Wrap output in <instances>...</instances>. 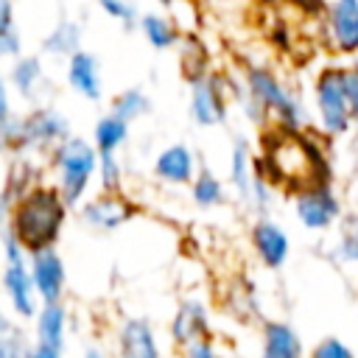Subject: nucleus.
Segmentation results:
<instances>
[{
	"instance_id": "nucleus-1",
	"label": "nucleus",
	"mask_w": 358,
	"mask_h": 358,
	"mask_svg": "<svg viewBox=\"0 0 358 358\" xmlns=\"http://www.w3.org/2000/svg\"><path fill=\"white\" fill-rule=\"evenodd\" d=\"M255 165L271 187H285L291 193L310 185H333V165L322 143L302 131L280 129L263 137V154L255 157Z\"/></svg>"
},
{
	"instance_id": "nucleus-2",
	"label": "nucleus",
	"mask_w": 358,
	"mask_h": 358,
	"mask_svg": "<svg viewBox=\"0 0 358 358\" xmlns=\"http://www.w3.org/2000/svg\"><path fill=\"white\" fill-rule=\"evenodd\" d=\"M67 201L53 182H36L25 190L8 210L6 232L25 249V255H36L45 249H56L67 224Z\"/></svg>"
},
{
	"instance_id": "nucleus-3",
	"label": "nucleus",
	"mask_w": 358,
	"mask_h": 358,
	"mask_svg": "<svg viewBox=\"0 0 358 358\" xmlns=\"http://www.w3.org/2000/svg\"><path fill=\"white\" fill-rule=\"evenodd\" d=\"M243 90L246 95L266 112V117L280 126V129H291V131H302L310 120L308 106L302 101V95L296 90H291L271 67L263 64H249L243 70Z\"/></svg>"
},
{
	"instance_id": "nucleus-4",
	"label": "nucleus",
	"mask_w": 358,
	"mask_h": 358,
	"mask_svg": "<svg viewBox=\"0 0 358 358\" xmlns=\"http://www.w3.org/2000/svg\"><path fill=\"white\" fill-rule=\"evenodd\" d=\"M50 168L56 171V187L64 196L67 207L78 210L87 199V190L98 173V151L92 145V140L81 137V134H70L64 137L50 154Z\"/></svg>"
},
{
	"instance_id": "nucleus-5",
	"label": "nucleus",
	"mask_w": 358,
	"mask_h": 358,
	"mask_svg": "<svg viewBox=\"0 0 358 358\" xmlns=\"http://www.w3.org/2000/svg\"><path fill=\"white\" fill-rule=\"evenodd\" d=\"M313 112H316V123H319L322 134L330 140L347 137L355 129L352 115H350V103H347V92H344V67L327 64L316 73V78H313Z\"/></svg>"
},
{
	"instance_id": "nucleus-6",
	"label": "nucleus",
	"mask_w": 358,
	"mask_h": 358,
	"mask_svg": "<svg viewBox=\"0 0 358 358\" xmlns=\"http://www.w3.org/2000/svg\"><path fill=\"white\" fill-rule=\"evenodd\" d=\"M0 243H3V271H0V285H3V294L8 299V308L14 316L20 319H36L42 302L36 296V288H34V277H31V260L25 255V249L8 235L3 232L0 235Z\"/></svg>"
},
{
	"instance_id": "nucleus-7",
	"label": "nucleus",
	"mask_w": 358,
	"mask_h": 358,
	"mask_svg": "<svg viewBox=\"0 0 358 358\" xmlns=\"http://www.w3.org/2000/svg\"><path fill=\"white\" fill-rule=\"evenodd\" d=\"M232 98H235V81L218 70L207 73L204 78L190 84V101H187L190 120L201 129L221 126L229 117Z\"/></svg>"
},
{
	"instance_id": "nucleus-8",
	"label": "nucleus",
	"mask_w": 358,
	"mask_h": 358,
	"mask_svg": "<svg viewBox=\"0 0 358 358\" xmlns=\"http://www.w3.org/2000/svg\"><path fill=\"white\" fill-rule=\"evenodd\" d=\"M294 215L310 232L330 229L341 215V199L333 185H310L294 193Z\"/></svg>"
},
{
	"instance_id": "nucleus-9",
	"label": "nucleus",
	"mask_w": 358,
	"mask_h": 358,
	"mask_svg": "<svg viewBox=\"0 0 358 358\" xmlns=\"http://www.w3.org/2000/svg\"><path fill=\"white\" fill-rule=\"evenodd\" d=\"M78 215L84 227L95 232H115L123 224L134 221L140 215V207L126 193H98L92 199H84V204L78 207Z\"/></svg>"
},
{
	"instance_id": "nucleus-10",
	"label": "nucleus",
	"mask_w": 358,
	"mask_h": 358,
	"mask_svg": "<svg viewBox=\"0 0 358 358\" xmlns=\"http://www.w3.org/2000/svg\"><path fill=\"white\" fill-rule=\"evenodd\" d=\"M67 344V308L64 302H45L34 319V341L28 358H64Z\"/></svg>"
},
{
	"instance_id": "nucleus-11",
	"label": "nucleus",
	"mask_w": 358,
	"mask_h": 358,
	"mask_svg": "<svg viewBox=\"0 0 358 358\" xmlns=\"http://www.w3.org/2000/svg\"><path fill=\"white\" fill-rule=\"evenodd\" d=\"M324 34L338 56H358V0H330L324 8Z\"/></svg>"
},
{
	"instance_id": "nucleus-12",
	"label": "nucleus",
	"mask_w": 358,
	"mask_h": 358,
	"mask_svg": "<svg viewBox=\"0 0 358 358\" xmlns=\"http://www.w3.org/2000/svg\"><path fill=\"white\" fill-rule=\"evenodd\" d=\"M249 243H252V252L257 255V260L268 268V271H277L285 266L288 255H291V241H288V232L271 221L268 215H257L252 229H249Z\"/></svg>"
},
{
	"instance_id": "nucleus-13",
	"label": "nucleus",
	"mask_w": 358,
	"mask_h": 358,
	"mask_svg": "<svg viewBox=\"0 0 358 358\" xmlns=\"http://www.w3.org/2000/svg\"><path fill=\"white\" fill-rule=\"evenodd\" d=\"M31 260V277H34V288L39 302H62L64 299V288H67V268L64 260L59 255V249H45L28 257Z\"/></svg>"
},
{
	"instance_id": "nucleus-14",
	"label": "nucleus",
	"mask_w": 358,
	"mask_h": 358,
	"mask_svg": "<svg viewBox=\"0 0 358 358\" xmlns=\"http://www.w3.org/2000/svg\"><path fill=\"white\" fill-rule=\"evenodd\" d=\"M64 78H67V87L84 98V101H101L103 95V67H101V59L81 48L76 50L67 64H64Z\"/></svg>"
},
{
	"instance_id": "nucleus-15",
	"label": "nucleus",
	"mask_w": 358,
	"mask_h": 358,
	"mask_svg": "<svg viewBox=\"0 0 358 358\" xmlns=\"http://www.w3.org/2000/svg\"><path fill=\"white\" fill-rule=\"evenodd\" d=\"M210 310L199 299H185L179 302L173 319H171V341L179 350H187L199 341H210Z\"/></svg>"
},
{
	"instance_id": "nucleus-16",
	"label": "nucleus",
	"mask_w": 358,
	"mask_h": 358,
	"mask_svg": "<svg viewBox=\"0 0 358 358\" xmlns=\"http://www.w3.org/2000/svg\"><path fill=\"white\" fill-rule=\"evenodd\" d=\"M199 173V165H196V151L185 143H173V145H165L157 157H154V176L165 185H176V187H190L193 179Z\"/></svg>"
},
{
	"instance_id": "nucleus-17",
	"label": "nucleus",
	"mask_w": 358,
	"mask_h": 358,
	"mask_svg": "<svg viewBox=\"0 0 358 358\" xmlns=\"http://www.w3.org/2000/svg\"><path fill=\"white\" fill-rule=\"evenodd\" d=\"M117 355L120 358H162L154 324L143 316H129L117 327Z\"/></svg>"
},
{
	"instance_id": "nucleus-18",
	"label": "nucleus",
	"mask_w": 358,
	"mask_h": 358,
	"mask_svg": "<svg viewBox=\"0 0 358 358\" xmlns=\"http://www.w3.org/2000/svg\"><path fill=\"white\" fill-rule=\"evenodd\" d=\"M260 358H305L302 336L280 319L263 322L260 330Z\"/></svg>"
},
{
	"instance_id": "nucleus-19",
	"label": "nucleus",
	"mask_w": 358,
	"mask_h": 358,
	"mask_svg": "<svg viewBox=\"0 0 358 358\" xmlns=\"http://www.w3.org/2000/svg\"><path fill=\"white\" fill-rule=\"evenodd\" d=\"M137 31L154 50H173V48H179V42L185 36V31L176 25V20L162 11H143L137 20Z\"/></svg>"
},
{
	"instance_id": "nucleus-20",
	"label": "nucleus",
	"mask_w": 358,
	"mask_h": 358,
	"mask_svg": "<svg viewBox=\"0 0 358 358\" xmlns=\"http://www.w3.org/2000/svg\"><path fill=\"white\" fill-rule=\"evenodd\" d=\"M8 87L20 95V98H36L39 90L45 87V62L42 56L36 53H22L11 62V70H8Z\"/></svg>"
},
{
	"instance_id": "nucleus-21",
	"label": "nucleus",
	"mask_w": 358,
	"mask_h": 358,
	"mask_svg": "<svg viewBox=\"0 0 358 358\" xmlns=\"http://www.w3.org/2000/svg\"><path fill=\"white\" fill-rule=\"evenodd\" d=\"M81 39H84V28L76 20H59L45 36H42V53L50 59H70L76 50H81Z\"/></svg>"
},
{
	"instance_id": "nucleus-22",
	"label": "nucleus",
	"mask_w": 358,
	"mask_h": 358,
	"mask_svg": "<svg viewBox=\"0 0 358 358\" xmlns=\"http://www.w3.org/2000/svg\"><path fill=\"white\" fill-rule=\"evenodd\" d=\"M229 185L243 201H249L255 187V154L243 137H238L229 151Z\"/></svg>"
},
{
	"instance_id": "nucleus-23",
	"label": "nucleus",
	"mask_w": 358,
	"mask_h": 358,
	"mask_svg": "<svg viewBox=\"0 0 358 358\" xmlns=\"http://www.w3.org/2000/svg\"><path fill=\"white\" fill-rule=\"evenodd\" d=\"M129 120L106 112L95 120L92 126V145L98 154H117L126 143H129Z\"/></svg>"
},
{
	"instance_id": "nucleus-24",
	"label": "nucleus",
	"mask_w": 358,
	"mask_h": 358,
	"mask_svg": "<svg viewBox=\"0 0 358 358\" xmlns=\"http://www.w3.org/2000/svg\"><path fill=\"white\" fill-rule=\"evenodd\" d=\"M179 64H182V76H185L187 84H193V81L204 78L207 73H213L210 50L196 34H185L182 36V42H179Z\"/></svg>"
},
{
	"instance_id": "nucleus-25",
	"label": "nucleus",
	"mask_w": 358,
	"mask_h": 358,
	"mask_svg": "<svg viewBox=\"0 0 358 358\" xmlns=\"http://www.w3.org/2000/svg\"><path fill=\"white\" fill-rule=\"evenodd\" d=\"M190 199H193L196 207L210 210V207L224 204V199H227V187H224V182H221L210 168H199L193 185H190Z\"/></svg>"
},
{
	"instance_id": "nucleus-26",
	"label": "nucleus",
	"mask_w": 358,
	"mask_h": 358,
	"mask_svg": "<svg viewBox=\"0 0 358 358\" xmlns=\"http://www.w3.org/2000/svg\"><path fill=\"white\" fill-rule=\"evenodd\" d=\"M109 112L123 117V120H129V123H134V120H140V117H145L151 112V98H148V92L143 87H126L112 98Z\"/></svg>"
},
{
	"instance_id": "nucleus-27",
	"label": "nucleus",
	"mask_w": 358,
	"mask_h": 358,
	"mask_svg": "<svg viewBox=\"0 0 358 358\" xmlns=\"http://www.w3.org/2000/svg\"><path fill=\"white\" fill-rule=\"evenodd\" d=\"M22 56V34L17 28L14 0H0V59Z\"/></svg>"
},
{
	"instance_id": "nucleus-28",
	"label": "nucleus",
	"mask_w": 358,
	"mask_h": 358,
	"mask_svg": "<svg viewBox=\"0 0 358 358\" xmlns=\"http://www.w3.org/2000/svg\"><path fill=\"white\" fill-rule=\"evenodd\" d=\"M36 185V168L25 159V157H17V162L8 168V176H6V187H0L3 190V196L14 204L25 190H31Z\"/></svg>"
},
{
	"instance_id": "nucleus-29",
	"label": "nucleus",
	"mask_w": 358,
	"mask_h": 358,
	"mask_svg": "<svg viewBox=\"0 0 358 358\" xmlns=\"http://www.w3.org/2000/svg\"><path fill=\"white\" fill-rule=\"evenodd\" d=\"M101 193H123V162L117 154H98V173H95Z\"/></svg>"
},
{
	"instance_id": "nucleus-30",
	"label": "nucleus",
	"mask_w": 358,
	"mask_h": 358,
	"mask_svg": "<svg viewBox=\"0 0 358 358\" xmlns=\"http://www.w3.org/2000/svg\"><path fill=\"white\" fill-rule=\"evenodd\" d=\"M98 3V8L109 17V20H115V22H120L123 28H137V20H140V8H137V3L134 0H95Z\"/></svg>"
},
{
	"instance_id": "nucleus-31",
	"label": "nucleus",
	"mask_w": 358,
	"mask_h": 358,
	"mask_svg": "<svg viewBox=\"0 0 358 358\" xmlns=\"http://www.w3.org/2000/svg\"><path fill=\"white\" fill-rule=\"evenodd\" d=\"M28 347L31 341L17 324L8 333H0V358H28Z\"/></svg>"
},
{
	"instance_id": "nucleus-32",
	"label": "nucleus",
	"mask_w": 358,
	"mask_h": 358,
	"mask_svg": "<svg viewBox=\"0 0 358 358\" xmlns=\"http://www.w3.org/2000/svg\"><path fill=\"white\" fill-rule=\"evenodd\" d=\"M308 358H355V352H352V347H350V344H344L341 338L327 336V338L316 341V347L310 350V355H308Z\"/></svg>"
},
{
	"instance_id": "nucleus-33",
	"label": "nucleus",
	"mask_w": 358,
	"mask_h": 358,
	"mask_svg": "<svg viewBox=\"0 0 358 358\" xmlns=\"http://www.w3.org/2000/svg\"><path fill=\"white\" fill-rule=\"evenodd\" d=\"M336 257H338L341 263L358 266V224H355V227H347V229L341 232V241H338V246H336Z\"/></svg>"
},
{
	"instance_id": "nucleus-34",
	"label": "nucleus",
	"mask_w": 358,
	"mask_h": 358,
	"mask_svg": "<svg viewBox=\"0 0 358 358\" xmlns=\"http://www.w3.org/2000/svg\"><path fill=\"white\" fill-rule=\"evenodd\" d=\"M344 92H347V103H350V115L358 131V64H347L344 67Z\"/></svg>"
},
{
	"instance_id": "nucleus-35",
	"label": "nucleus",
	"mask_w": 358,
	"mask_h": 358,
	"mask_svg": "<svg viewBox=\"0 0 358 358\" xmlns=\"http://www.w3.org/2000/svg\"><path fill=\"white\" fill-rule=\"evenodd\" d=\"M14 117L11 112V87H8V78L0 73V126L8 123Z\"/></svg>"
},
{
	"instance_id": "nucleus-36",
	"label": "nucleus",
	"mask_w": 358,
	"mask_h": 358,
	"mask_svg": "<svg viewBox=\"0 0 358 358\" xmlns=\"http://www.w3.org/2000/svg\"><path fill=\"white\" fill-rule=\"evenodd\" d=\"M185 358H221V355L215 352L213 341H199V344H193V347L185 350Z\"/></svg>"
},
{
	"instance_id": "nucleus-37",
	"label": "nucleus",
	"mask_w": 358,
	"mask_h": 358,
	"mask_svg": "<svg viewBox=\"0 0 358 358\" xmlns=\"http://www.w3.org/2000/svg\"><path fill=\"white\" fill-rule=\"evenodd\" d=\"M8 210H11V201L3 196V190H0V235L6 232V224H8Z\"/></svg>"
},
{
	"instance_id": "nucleus-38",
	"label": "nucleus",
	"mask_w": 358,
	"mask_h": 358,
	"mask_svg": "<svg viewBox=\"0 0 358 358\" xmlns=\"http://www.w3.org/2000/svg\"><path fill=\"white\" fill-rule=\"evenodd\" d=\"M14 327V322H11V316H8V310L0 305V333H8Z\"/></svg>"
},
{
	"instance_id": "nucleus-39",
	"label": "nucleus",
	"mask_w": 358,
	"mask_h": 358,
	"mask_svg": "<svg viewBox=\"0 0 358 358\" xmlns=\"http://www.w3.org/2000/svg\"><path fill=\"white\" fill-rule=\"evenodd\" d=\"M81 358H106V355H103V352H101V347H87V350H84V355H81Z\"/></svg>"
},
{
	"instance_id": "nucleus-40",
	"label": "nucleus",
	"mask_w": 358,
	"mask_h": 358,
	"mask_svg": "<svg viewBox=\"0 0 358 358\" xmlns=\"http://www.w3.org/2000/svg\"><path fill=\"white\" fill-rule=\"evenodd\" d=\"M154 3H157V6H162V8H171L176 0H154Z\"/></svg>"
}]
</instances>
